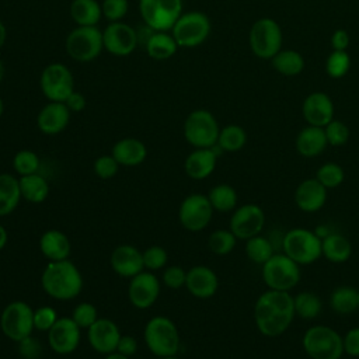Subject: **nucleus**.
<instances>
[{"label":"nucleus","instance_id":"1","mask_svg":"<svg viewBox=\"0 0 359 359\" xmlns=\"http://www.w3.org/2000/svg\"><path fill=\"white\" fill-rule=\"evenodd\" d=\"M293 296L290 292L266 289L254 304V323L258 332L268 338L285 334L294 320Z\"/></svg>","mask_w":359,"mask_h":359},{"label":"nucleus","instance_id":"2","mask_svg":"<svg viewBox=\"0 0 359 359\" xmlns=\"http://www.w3.org/2000/svg\"><path fill=\"white\" fill-rule=\"evenodd\" d=\"M41 285L50 297L56 300H72L83 289V276L72 261H53L43 269Z\"/></svg>","mask_w":359,"mask_h":359},{"label":"nucleus","instance_id":"3","mask_svg":"<svg viewBox=\"0 0 359 359\" xmlns=\"http://www.w3.org/2000/svg\"><path fill=\"white\" fill-rule=\"evenodd\" d=\"M302 348L310 359H341L345 355L342 335L324 324H314L304 331Z\"/></svg>","mask_w":359,"mask_h":359},{"label":"nucleus","instance_id":"4","mask_svg":"<svg viewBox=\"0 0 359 359\" xmlns=\"http://www.w3.org/2000/svg\"><path fill=\"white\" fill-rule=\"evenodd\" d=\"M282 252L300 266L311 265L323 257L321 237L310 229L293 227L287 230L280 241Z\"/></svg>","mask_w":359,"mask_h":359},{"label":"nucleus","instance_id":"5","mask_svg":"<svg viewBox=\"0 0 359 359\" xmlns=\"http://www.w3.org/2000/svg\"><path fill=\"white\" fill-rule=\"evenodd\" d=\"M300 265L283 252H275L266 262L261 265L262 280L268 289L290 292L302 278Z\"/></svg>","mask_w":359,"mask_h":359},{"label":"nucleus","instance_id":"6","mask_svg":"<svg viewBox=\"0 0 359 359\" xmlns=\"http://www.w3.org/2000/svg\"><path fill=\"white\" fill-rule=\"evenodd\" d=\"M144 342L158 358L174 356L180 349V334L168 317L156 316L144 327Z\"/></svg>","mask_w":359,"mask_h":359},{"label":"nucleus","instance_id":"7","mask_svg":"<svg viewBox=\"0 0 359 359\" xmlns=\"http://www.w3.org/2000/svg\"><path fill=\"white\" fill-rule=\"evenodd\" d=\"M282 42L280 25L273 18H258L250 28L248 45L258 59L271 60L282 49Z\"/></svg>","mask_w":359,"mask_h":359},{"label":"nucleus","instance_id":"8","mask_svg":"<svg viewBox=\"0 0 359 359\" xmlns=\"http://www.w3.org/2000/svg\"><path fill=\"white\" fill-rule=\"evenodd\" d=\"M66 52L76 62H91L97 59L104 49L102 31L94 27L77 25L66 36Z\"/></svg>","mask_w":359,"mask_h":359},{"label":"nucleus","instance_id":"9","mask_svg":"<svg viewBox=\"0 0 359 359\" xmlns=\"http://www.w3.org/2000/svg\"><path fill=\"white\" fill-rule=\"evenodd\" d=\"M219 132V123L215 115L208 109L189 112L184 122V137L195 149L213 147L217 143Z\"/></svg>","mask_w":359,"mask_h":359},{"label":"nucleus","instance_id":"10","mask_svg":"<svg viewBox=\"0 0 359 359\" xmlns=\"http://www.w3.org/2000/svg\"><path fill=\"white\" fill-rule=\"evenodd\" d=\"M210 28V20L205 13L188 11L178 17L171 35L180 48H196L208 39Z\"/></svg>","mask_w":359,"mask_h":359},{"label":"nucleus","instance_id":"11","mask_svg":"<svg viewBox=\"0 0 359 359\" xmlns=\"http://www.w3.org/2000/svg\"><path fill=\"white\" fill-rule=\"evenodd\" d=\"M139 11L151 31L168 32L182 14V0H139Z\"/></svg>","mask_w":359,"mask_h":359},{"label":"nucleus","instance_id":"12","mask_svg":"<svg viewBox=\"0 0 359 359\" xmlns=\"http://www.w3.org/2000/svg\"><path fill=\"white\" fill-rule=\"evenodd\" d=\"M0 328L3 334L14 342H20L31 337L32 330L35 328L34 310L25 302H11L1 311Z\"/></svg>","mask_w":359,"mask_h":359},{"label":"nucleus","instance_id":"13","mask_svg":"<svg viewBox=\"0 0 359 359\" xmlns=\"http://www.w3.org/2000/svg\"><path fill=\"white\" fill-rule=\"evenodd\" d=\"M39 87L49 101L65 102L74 91V79L67 66L55 62L43 67L39 77Z\"/></svg>","mask_w":359,"mask_h":359},{"label":"nucleus","instance_id":"14","mask_svg":"<svg viewBox=\"0 0 359 359\" xmlns=\"http://www.w3.org/2000/svg\"><path fill=\"white\" fill-rule=\"evenodd\" d=\"M265 226V212L257 203L237 206L230 217L229 229L238 240H248L262 233Z\"/></svg>","mask_w":359,"mask_h":359},{"label":"nucleus","instance_id":"15","mask_svg":"<svg viewBox=\"0 0 359 359\" xmlns=\"http://www.w3.org/2000/svg\"><path fill=\"white\" fill-rule=\"evenodd\" d=\"M213 208L203 194H191L180 205V223L189 231L203 230L212 219Z\"/></svg>","mask_w":359,"mask_h":359},{"label":"nucleus","instance_id":"16","mask_svg":"<svg viewBox=\"0 0 359 359\" xmlns=\"http://www.w3.org/2000/svg\"><path fill=\"white\" fill-rule=\"evenodd\" d=\"M102 41H104V49L109 52L111 55L115 56H128L130 55L137 43H139V36L137 31L122 22H109L105 29L102 31Z\"/></svg>","mask_w":359,"mask_h":359},{"label":"nucleus","instance_id":"17","mask_svg":"<svg viewBox=\"0 0 359 359\" xmlns=\"http://www.w3.org/2000/svg\"><path fill=\"white\" fill-rule=\"evenodd\" d=\"M80 330L72 317H60L48 331V342L56 353H72L80 344Z\"/></svg>","mask_w":359,"mask_h":359},{"label":"nucleus","instance_id":"18","mask_svg":"<svg viewBox=\"0 0 359 359\" xmlns=\"http://www.w3.org/2000/svg\"><path fill=\"white\" fill-rule=\"evenodd\" d=\"M334 102L331 97L323 91L309 94L302 104V115L307 125L324 128L334 119Z\"/></svg>","mask_w":359,"mask_h":359},{"label":"nucleus","instance_id":"19","mask_svg":"<svg viewBox=\"0 0 359 359\" xmlns=\"http://www.w3.org/2000/svg\"><path fill=\"white\" fill-rule=\"evenodd\" d=\"M327 196L328 189L313 177L297 184L293 199L299 210L304 213H316L325 206Z\"/></svg>","mask_w":359,"mask_h":359},{"label":"nucleus","instance_id":"20","mask_svg":"<svg viewBox=\"0 0 359 359\" xmlns=\"http://www.w3.org/2000/svg\"><path fill=\"white\" fill-rule=\"evenodd\" d=\"M128 294L135 307L147 309L154 304L160 294V282L156 275L142 271L130 278Z\"/></svg>","mask_w":359,"mask_h":359},{"label":"nucleus","instance_id":"21","mask_svg":"<svg viewBox=\"0 0 359 359\" xmlns=\"http://www.w3.org/2000/svg\"><path fill=\"white\" fill-rule=\"evenodd\" d=\"M87 338L94 351L108 355L116 351L121 331L112 320L97 318V321L88 328Z\"/></svg>","mask_w":359,"mask_h":359},{"label":"nucleus","instance_id":"22","mask_svg":"<svg viewBox=\"0 0 359 359\" xmlns=\"http://www.w3.org/2000/svg\"><path fill=\"white\" fill-rule=\"evenodd\" d=\"M220 153L222 149L217 144L208 149H195L188 154L184 163L187 175L192 180L208 178L215 171Z\"/></svg>","mask_w":359,"mask_h":359},{"label":"nucleus","instance_id":"23","mask_svg":"<svg viewBox=\"0 0 359 359\" xmlns=\"http://www.w3.org/2000/svg\"><path fill=\"white\" fill-rule=\"evenodd\" d=\"M185 286L188 292L198 299L212 297L219 287V279L213 269L205 265H196L187 272Z\"/></svg>","mask_w":359,"mask_h":359},{"label":"nucleus","instance_id":"24","mask_svg":"<svg viewBox=\"0 0 359 359\" xmlns=\"http://www.w3.org/2000/svg\"><path fill=\"white\" fill-rule=\"evenodd\" d=\"M72 112L65 102L49 101L38 114L36 125L45 135H57L69 125Z\"/></svg>","mask_w":359,"mask_h":359},{"label":"nucleus","instance_id":"25","mask_svg":"<svg viewBox=\"0 0 359 359\" xmlns=\"http://www.w3.org/2000/svg\"><path fill=\"white\" fill-rule=\"evenodd\" d=\"M111 266L122 278H133L144 268L143 254L133 245H119L111 254Z\"/></svg>","mask_w":359,"mask_h":359},{"label":"nucleus","instance_id":"26","mask_svg":"<svg viewBox=\"0 0 359 359\" xmlns=\"http://www.w3.org/2000/svg\"><path fill=\"white\" fill-rule=\"evenodd\" d=\"M296 151L304 158H314L321 156L328 143L324 133V128L307 125L299 130L294 140Z\"/></svg>","mask_w":359,"mask_h":359},{"label":"nucleus","instance_id":"27","mask_svg":"<svg viewBox=\"0 0 359 359\" xmlns=\"http://www.w3.org/2000/svg\"><path fill=\"white\" fill-rule=\"evenodd\" d=\"M114 158L118 161L119 165L125 167H135L144 161L147 156V149L143 142L135 137H125L118 140L114 147L112 153Z\"/></svg>","mask_w":359,"mask_h":359},{"label":"nucleus","instance_id":"28","mask_svg":"<svg viewBox=\"0 0 359 359\" xmlns=\"http://www.w3.org/2000/svg\"><path fill=\"white\" fill-rule=\"evenodd\" d=\"M39 250L49 262L67 259L72 251V244L67 236L59 230H48L41 236Z\"/></svg>","mask_w":359,"mask_h":359},{"label":"nucleus","instance_id":"29","mask_svg":"<svg viewBox=\"0 0 359 359\" xmlns=\"http://www.w3.org/2000/svg\"><path fill=\"white\" fill-rule=\"evenodd\" d=\"M321 252L328 262L344 264L352 255V244L345 234L330 231L321 238Z\"/></svg>","mask_w":359,"mask_h":359},{"label":"nucleus","instance_id":"30","mask_svg":"<svg viewBox=\"0 0 359 359\" xmlns=\"http://www.w3.org/2000/svg\"><path fill=\"white\" fill-rule=\"evenodd\" d=\"M144 48L147 55L154 60H165L175 55L180 48L174 39V36L168 32L153 31L147 41L144 42Z\"/></svg>","mask_w":359,"mask_h":359},{"label":"nucleus","instance_id":"31","mask_svg":"<svg viewBox=\"0 0 359 359\" xmlns=\"http://www.w3.org/2000/svg\"><path fill=\"white\" fill-rule=\"evenodd\" d=\"M330 307L334 313L346 316L359 310V290L353 286L341 285L330 294Z\"/></svg>","mask_w":359,"mask_h":359},{"label":"nucleus","instance_id":"32","mask_svg":"<svg viewBox=\"0 0 359 359\" xmlns=\"http://www.w3.org/2000/svg\"><path fill=\"white\" fill-rule=\"evenodd\" d=\"M20 181L13 174H0V216L10 215L20 203Z\"/></svg>","mask_w":359,"mask_h":359},{"label":"nucleus","instance_id":"33","mask_svg":"<svg viewBox=\"0 0 359 359\" xmlns=\"http://www.w3.org/2000/svg\"><path fill=\"white\" fill-rule=\"evenodd\" d=\"M272 67L282 76L293 77L304 70V57L294 49H280L272 59Z\"/></svg>","mask_w":359,"mask_h":359},{"label":"nucleus","instance_id":"34","mask_svg":"<svg viewBox=\"0 0 359 359\" xmlns=\"http://www.w3.org/2000/svg\"><path fill=\"white\" fill-rule=\"evenodd\" d=\"M21 198L31 203H41L49 195L48 181L38 172L22 175L18 178Z\"/></svg>","mask_w":359,"mask_h":359},{"label":"nucleus","instance_id":"35","mask_svg":"<svg viewBox=\"0 0 359 359\" xmlns=\"http://www.w3.org/2000/svg\"><path fill=\"white\" fill-rule=\"evenodd\" d=\"M70 17L77 25L94 27L102 17L101 4L95 0H73L70 4Z\"/></svg>","mask_w":359,"mask_h":359},{"label":"nucleus","instance_id":"36","mask_svg":"<svg viewBox=\"0 0 359 359\" xmlns=\"http://www.w3.org/2000/svg\"><path fill=\"white\" fill-rule=\"evenodd\" d=\"M293 306L296 317H300L307 321L317 318L323 311L321 297L310 290H303L293 296Z\"/></svg>","mask_w":359,"mask_h":359},{"label":"nucleus","instance_id":"37","mask_svg":"<svg viewBox=\"0 0 359 359\" xmlns=\"http://www.w3.org/2000/svg\"><path fill=\"white\" fill-rule=\"evenodd\" d=\"M208 199L213 210L222 213L233 212L237 208L238 202L237 191L229 184H217L216 187H213L208 194Z\"/></svg>","mask_w":359,"mask_h":359},{"label":"nucleus","instance_id":"38","mask_svg":"<svg viewBox=\"0 0 359 359\" xmlns=\"http://www.w3.org/2000/svg\"><path fill=\"white\" fill-rule=\"evenodd\" d=\"M247 143V132L243 126L230 123L220 129L219 137H217V146L222 149V151L234 153L241 150Z\"/></svg>","mask_w":359,"mask_h":359},{"label":"nucleus","instance_id":"39","mask_svg":"<svg viewBox=\"0 0 359 359\" xmlns=\"http://www.w3.org/2000/svg\"><path fill=\"white\" fill-rule=\"evenodd\" d=\"M244 251L247 258L251 262L258 265H262L264 262H266L276 252L272 241L262 234H258L245 240Z\"/></svg>","mask_w":359,"mask_h":359},{"label":"nucleus","instance_id":"40","mask_svg":"<svg viewBox=\"0 0 359 359\" xmlns=\"http://www.w3.org/2000/svg\"><path fill=\"white\" fill-rule=\"evenodd\" d=\"M314 178L327 189H334L344 182L345 171L338 163L327 161L317 168Z\"/></svg>","mask_w":359,"mask_h":359},{"label":"nucleus","instance_id":"41","mask_svg":"<svg viewBox=\"0 0 359 359\" xmlns=\"http://www.w3.org/2000/svg\"><path fill=\"white\" fill-rule=\"evenodd\" d=\"M237 240L238 238L231 233L230 229H219L210 233L208 238V247L216 255H227L234 250Z\"/></svg>","mask_w":359,"mask_h":359},{"label":"nucleus","instance_id":"42","mask_svg":"<svg viewBox=\"0 0 359 359\" xmlns=\"http://www.w3.org/2000/svg\"><path fill=\"white\" fill-rule=\"evenodd\" d=\"M351 69V56L346 50H332L325 59V73L331 79H342Z\"/></svg>","mask_w":359,"mask_h":359},{"label":"nucleus","instance_id":"43","mask_svg":"<svg viewBox=\"0 0 359 359\" xmlns=\"http://www.w3.org/2000/svg\"><path fill=\"white\" fill-rule=\"evenodd\" d=\"M324 133H325L328 146H332V147H341L346 144L351 136L348 125L335 118L324 126Z\"/></svg>","mask_w":359,"mask_h":359},{"label":"nucleus","instance_id":"44","mask_svg":"<svg viewBox=\"0 0 359 359\" xmlns=\"http://www.w3.org/2000/svg\"><path fill=\"white\" fill-rule=\"evenodd\" d=\"M13 168L20 177L34 174L39 168V157L32 150H20L13 158Z\"/></svg>","mask_w":359,"mask_h":359},{"label":"nucleus","instance_id":"45","mask_svg":"<svg viewBox=\"0 0 359 359\" xmlns=\"http://www.w3.org/2000/svg\"><path fill=\"white\" fill-rule=\"evenodd\" d=\"M72 318L80 328H90L97 321V309L91 303H80L74 307Z\"/></svg>","mask_w":359,"mask_h":359},{"label":"nucleus","instance_id":"46","mask_svg":"<svg viewBox=\"0 0 359 359\" xmlns=\"http://www.w3.org/2000/svg\"><path fill=\"white\" fill-rule=\"evenodd\" d=\"M129 8L128 0H102L101 11L102 17H105L109 22L121 21Z\"/></svg>","mask_w":359,"mask_h":359},{"label":"nucleus","instance_id":"47","mask_svg":"<svg viewBox=\"0 0 359 359\" xmlns=\"http://www.w3.org/2000/svg\"><path fill=\"white\" fill-rule=\"evenodd\" d=\"M142 254H143L144 268H147L150 271L161 269L168 261L167 251L160 245H151L147 250H144Z\"/></svg>","mask_w":359,"mask_h":359},{"label":"nucleus","instance_id":"48","mask_svg":"<svg viewBox=\"0 0 359 359\" xmlns=\"http://www.w3.org/2000/svg\"><path fill=\"white\" fill-rule=\"evenodd\" d=\"M119 168L118 161L114 158V156H100L94 161V171L95 174L102 180H109L116 175Z\"/></svg>","mask_w":359,"mask_h":359},{"label":"nucleus","instance_id":"49","mask_svg":"<svg viewBox=\"0 0 359 359\" xmlns=\"http://www.w3.org/2000/svg\"><path fill=\"white\" fill-rule=\"evenodd\" d=\"M57 318L56 311L49 306H42L34 311V325L39 331H49Z\"/></svg>","mask_w":359,"mask_h":359},{"label":"nucleus","instance_id":"50","mask_svg":"<svg viewBox=\"0 0 359 359\" xmlns=\"http://www.w3.org/2000/svg\"><path fill=\"white\" fill-rule=\"evenodd\" d=\"M185 280H187V272L177 265L168 266L163 273V282L170 289H180L185 286Z\"/></svg>","mask_w":359,"mask_h":359},{"label":"nucleus","instance_id":"51","mask_svg":"<svg viewBox=\"0 0 359 359\" xmlns=\"http://www.w3.org/2000/svg\"><path fill=\"white\" fill-rule=\"evenodd\" d=\"M344 353L351 358H359V325L349 328L342 335Z\"/></svg>","mask_w":359,"mask_h":359},{"label":"nucleus","instance_id":"52","mask_svg":"<svg viewBox=\"0 0 359 359\" xmlns=\"http://www.w3.org/2000/svg\"><path fill=\"white\" fill-rule=\"evenodd\" d=\"M18 344H20V352L25 359H35L41 352V345H38V342L32 337H28L20 341Z\"/></svg>","mask_w":359,"mask_h":359},{"label":"nucleus","instance_id":"53","mask_svg":"<svg viewBox=\"0 0 359 359\" xmlns=\"http://www.w3.org/2000/svg\"><path fill=\"white\" fill-rule=\"evenodd\" d=\"M349 34L344 28H338L331 35V46L332 50H346L349 46Z\"/></svg>","mask_w":359,"mask_h":359},{"label":"nucleus","instance_id":"54","mask_svg":"<svg viewBox=\"0 0 359 359\" xmlns=\"http://www.w3.org/2000/svg\"><path fill=\"white\" fill-rule=\"evenodd\" d=\"M136 351H137V341L130 335H121L116 346V352L130 358L136 353Z\"/></svg>","mask_w":359,"mask_h":359},{"label":"nucleus","instance_id":"55","mask_svg":"<svg viewBox=\"0 0 359 359\" xmlns=\"http://www.w3.org/2000/svg\"><path fill=\"white\" fill-rule=\"evenodd\" d=\"M65 104H66V107L69 108V111L70 112H80V111H83L84 108H86V97L81 94V93H79V91H73L67 98H66V101H65Z\"/></svg>","mask_w":359,"mask_h":359},{"label":"nucleus","instance_id":"56","mask_svg":"<svg viewBox=\"0 0 359 359\" xmlns=\"http://www.w3.org/2000/svg\"><path fill=\"white\" fill-rule=\"evenodd\" d=\"M7 240H8V234H7V230L4 229L3 224H0V251L6 247L7 244Z\"/></svg>","mask_w":359,"mask_h":359},{"label":"nucleus","instance_id":"57","mask_svg":"<svg viewBox=\"0 0 359 359\" xmlns=\"http://www.w3.org/2000/svg\"><path fill=\"white\" fill-rule=\"evenodd\" d=\"M6 39H7V29H6L4 22L0 20V49L6 43Z\"/></svg>","mask_w":359,"mask_h":359},{"label":"nucleus","instance_id":"58","mask_svg":"<svg viewBox=\"0 0 359 359\" xmlns=\"http://www.w3.org/2000/svg\"><path fill=\"white\" fill-rule=\"evenodd\" d=\"M105 359H129V358L115 351V352H111V353H108V355L105 356Z\"/></svg>","mask_w":359,"mask_h":359},{"label":"nucleus","instance_id":"59","mask_svg":"<svg viewBox=\"0 0 359 359\" xmlns=\"http://www.w3.org/2000/svg\"><path fill=\"white\" fill-rule=\"evenodd\" d=\"M4 73H6V69H4V65H3V62L0 60V84H1L3 79H4Z\"/></svg>","mask_w":359,"mask_h":359},{"label":"nucleus","instance_id":"60","mask_svg":"<svg viewBox=\"0 0 359 359\" xmlns=\"http://www.w3.org/2000/svg\"><path fill=\"white\" fill-rule=\"evenodd\" d=\"M3 112H4V101H3L1 97H0V116L3 115Z\"/></svg>","mask_w":359,"mask_h":359},{"label":"nucleus","instance_id":"61","mask_svg":"<svg viewBox=\"0 0 359 359\" xmlns=\"http://www.w3.org/2000/svg\"><path fill=\"white\" fill-rule=\"evenodd\" d=\"M160 359H178V358L174 355V356H164V358H160Z\"/></svg>","mask_w":359,"mask_h":359}]
</instances>
